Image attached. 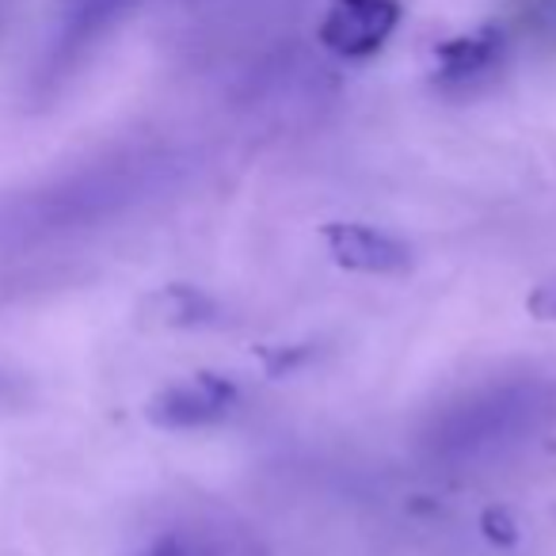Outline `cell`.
Wrapping results in <instances>:
<instances>
[{
	"label": "cell",
	"mask_w": 556,
	"mask_h": 556,
	"mask_svg": "<svg viewBox=\"0 0 556 556\" xmlns=\"http://www.w3.org/2000/svg\"><path fill=\"white\" fill-rule=\"evenodd\" d=\"M176 176L168 156H123L65 176L42 191L0 202V240H39L92 229L156 199Z\"/></svg>",
	"instance_id": "cell-1"
},
{
	"label": "cell",
	"mask_w": 556,
	"mask_h": 556,
	"mask_svg": "<svg viewBox=\"0 0 556 556\" xmlns=\"http://www.w3.org/2000/svg\"><path fill=\"white\" fill-rule=\"evenodd\" d=\"M556 389L541 378H500L446 401L424 427L434 462L484 465L515 454L548 424Z\"/></svg>",
	"instance_id": "cell-2"
},
{
	"label": "cell",
	"mask_w": 556,
	"mask_h": 556,
	"mask_svg": "<svg viewBox=\"0 0 556 556\" xmlns=\"http://www.w3.org/2000/svg\"><path fill=\"white\" fill-rule=\"evenodd\" d=\"M401 16V0H332L317 31L320 47L336 58L363 62V58H374L393 39Z\"/></svg>",
	"instance_id": "cell-3"
},
{
	"label": "cell",
	"mask_w": 556,
	"mask_h": 556,
	"mask_svg": "<svg viewBox=\"0 0 556 556\" xmlns=\"http://www.w3.org/2000/svg\"><path fill=\"white\" fill-rule=\"evenodd\" d=\"M240 393L229 378L222 374H194L187 381H176L168 386L153 404H149V416L161 427H176V431H187V427H206L225 419L232 408H237Z\"/></svg>",
	"instance_id": "cell-4"
},
{
	"label": "cell",
	"mask_w": 556,
	"mask_h": 556,
	"mask_svg": "<svg viewBox=\"0 0 556 556\" xmlns=\"http://www.w3.org/2000/svg\"><path fill=\"white\" fill-rule=\"evenodd\" d=\"M325 244L340 267L363 270V275H401L412 267V248L378 225L332 222L325 225Z\"/></svg>",
	"instance_id": "cell-5"
},
{
	"label": "cell",
	"mask_w": 556,
	"mask_h": 556,
	"mask_svg": "<svg viewBox=\"0 0 556 556\" xmlns=\"http://www.w3.org/2000/svg\"><path fill=\"white\" fill-rule=\"evenodd\" d=\"M503 54L500 27H480L472 35H457L446 47L434 50V80L439 85H472L484 77Z\"/></svg>",
	"instance_id": "cell-6"
},
{
	"label": "cell",
	"mask_w": 556,
	"mask_h": 556,
	"mask_svg": "<svg viewBox=\"0 0 556 556\" xmlns=\"http://www.w3.org/2000/svg\"><path fill=\"white\" fill-rule=\"evenodd\" d=\"M138 0H77L62 24V39L54 47V70L70 65L108 31L115 20H123Z\"/></svg>",
	"instance_id": "cell-7"
},
{
	"label": "cell",
	"mask_w": 556,
	"mask_h": 556,
	"mask_svg": "<svg viewBox=\"0 0 556 556\" xmlns=\"http://www.w3.org/2000/svg\"><path fill=\"white\" fill-rule=\"evenodd\" d=\"M149 556H222L214 545H206V541H191V538H168L161 541V545L153 548Z\"/></svg>",
	"instance_id": "cell-8"
},
{
	"label": "cell",
	"mask_w": 556,
	"mask_h": 556,
	"mask_svg": "<svg viewBox=\"0 0 556 556\" xmlns=\"http://www.w3.org/2000/svg\"><path fill=\"white\" fill-rule=\"evenodd\" d=\"M530 309L538 313V317H545V320H556V282H553V287H541L538 294H533Z\"/></svg>",
	"instance_id": "cell-9"
},
{
	"label": "cell",
	"mask_w": 556,
	"mask_h": 556,
	"mask_svg": "<svg viewBox=\"0 0 556 556\" xmlns=\"http://www.w3.org/2000/svg\"><path fill=\"white\" fill-rule=\"evenodd\" d=\"M0 386H4V378H0Z\"/></svg>",
	"instance_id": "cell-10"
}]
</instances>
